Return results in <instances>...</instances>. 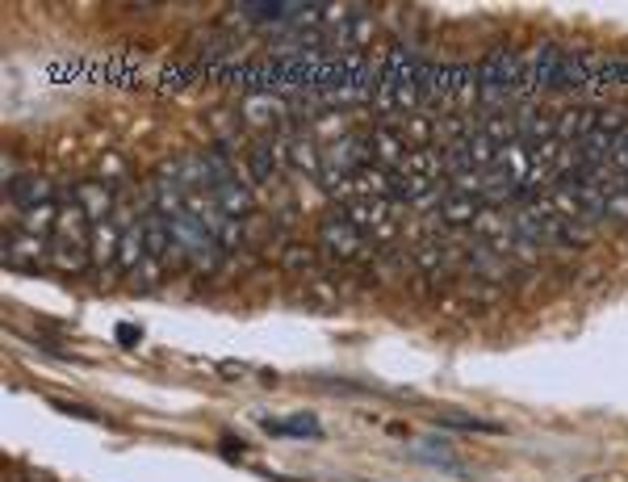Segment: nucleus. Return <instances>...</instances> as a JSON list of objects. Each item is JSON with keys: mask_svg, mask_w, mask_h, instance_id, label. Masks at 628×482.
I'll return each instance as SVG.
<instances>
[{"mask_svg": "<svg viewBox=\"0 0 628 482\" xmlns=\"http://www.w3.org/2000/svg\"><path fill=\"white\" fill-rule=\"evenodd\" d=\"M202 160H206L214 202L231 218L252 215V206H256V181H252L248 164H243L239 156H231L227 147H209V151H202Z\"/></svg>", "mask_w": 628, "mask_h": 482, "instance_id": "obj_1", "label": "nucleus"}, {"mask_svg": "<svg viewBox=\"0 0 628 482\" xmlns=\"http://www.w3.org/2000/svg\"><path fill=\"white\" fill-rule=\"evenodd\" d=\"M515 231L524 236L528 243H536V248H566L570 243V222L558 215V206L549 202V197H524L519 206H515Z\"/></svg>", "mask_w": 628, "mask_h": 482, "instance_id": "obj_2", "label": "nucleus"}, {"mask_svg": "<svg viewBox=\"0 0 628 482\" xmlns=\"http://www.w3.org/2000/svg\"><path fill=\"white\" fill-rule=\"evenodd\" d=\"M319 252L327 261H377V248L361 236V227L344 215V206L319 222Z\"/></svg>", "mask_w": 628, "mask_h": 482, "instance_id": "obj_3", "label": "nucleus"}, {"mask_svg": "<svg viewBox=\"0 0 628 482\" xmlns=\"http://www.w3.org/2000/svg\"><path fill=\"white\" fill-rule=\"evenodd\" d=\"M373 164V151H369V135H344L335 144L323 147V169H319V181H323L327 193L344 190L356 172Z\"/></svg>", "mask_w": 628, "mask_h": 482, "instance_id": "obj_4", "label": "nucleus"}, {"mask_svg": "<svg viewBox=\"0 0 628 482\" xmlns=\"http://www.w3.org/2000/svg\"><path fill=\"white\" fill-rule=\"evenodd\" d=\"M566 50L558 43H536L524 59H519V93L515 96H540L558 89V72Z\"/></svg>", "mask_w": 628, "mask_h": 482, "instance_id": "obj_5", "label": "nucleus"}, {"mask_svg": "<svg viewBox=\"0 0 628 482\" xmlns=\"http://www.w3.org/2000/svg\"><path fill=\"white\" fill-rule=\"evenodd\" d=\"M0 256H4V265L18 268V273H38V268H50V240L47 236H34V231L13 227V231L4 236Z\"/></svg>", "mask_w": 628, "mask_h": 482, "instance_id": "obj_6", "label": "nucleus"}, {"mask_svg": "<svg viewBox=\"0 0 628 482\" xmlns=\"http://www.w3.org/2000/svg\"><path fill=\"white\" fill-rule=\"evenodd\" d=\"M285 160H289V147L281 139H269V135H260L256 144H248V156H243V164H248L256 185H273Z\"/></svg>", "mask_w": 628, "mask_h": 482, "instance_id": "obj_7", "label": "nucleus"}, {"mask_svg": "<svg viewBox=\"0 0 628 482\" xmlns=\"http://www.w3.org/2000/svg\"><path fill=\"white\" fill-rule=\"evenodd\" d=\"M466 268L473 273V277H482V282H490V286H507L515 277V265L507 261V256H499L490 243L473 240L466 248Z\"/></svg>", "mask_w": 628, "mask_h": 482, "instance_id": "obj_8", "label": "nucleus"}, {"mask_svg": "<svg viewBox=\"0 0 628 482\" xmlns=\"http://www.w3.org/2000/svg\"><path fill=\"white\" fill-rule=\"evenodd\" d=\"M369 151H373V164H377V169H390V172L402 169L407 156H411V147H407V139L398 135V126H373Z\"/></svg>", "mask_w": 628, "mask_h": 482, "instance_id": "obj_9", "label": "nucleus"}, {"mask_svg": "<svg viewBox=\"0 0 628 482\" xmlns=\"http://www.w3.org/2000/svg\"><path fill=\"white\" fill-rule=\"evenodd\" d=\"M76 206L89 215V222H105V218H114V210H117V193H114V185L110 181H84V185H76Z\"/></svg>", "mask_w": 628, "mask_h": 482, "instance_id": "obj_10", "label": "nucleus"}, {"mask_svg": "<svg viewBox=\"0 0 628 482\" xmlns=\"http://www.w3.org/2000/svg\"><path fill=\"white\" fill-rule=\"evenodd\" d=\"M515 126H519V144L524 147H540L558 139V114H549L545 105H524L515 114Z\"/></svg>", "mask_w": 628, "mask_h": 482, "instance_id": "obj_11", "label": "nucleus"}, {"mask_svg": "<svg viewBox=\"0 0 628 482\" xmlns=\"http://www.w3.org/2000/svg\"><path fill=\"white\" fill-rule=\"evenodd\" d=\"M595 130H604V126H600V105H566L558 114L561 144H582V139H591Z\"/></svg>", "mask_w": 628, "mask_h": 482, "instance_id": "obj_12", "label": "nucleus"}, {"mask_svg": "<svg viewBox=\"0 0 628 482\" xmlns=\"http://www.w3.org/2000/svg\"><path fill=\"white\" fill-rule=\"evenodd\" d=\"M142 261H151V256H147V236H142V218H139V222H130V227L122 231L114 277H135V273L142 268Z\"/></svg>", "mask_w": 628, "mask_h": 482, "instance_id": "obj_13", "label": "nucleus"}, {"mask_svg": "<svg viewBox=\"0 0 628 482\" xmlns=\"http://www.w3.org/2000/svg\"><path fill=\"white\" fill-rule=\"evenodd\" d=\"M595 76H600V68H595L586 55L566 50L561 72H558V89H553V93H582V89H595Z\"/></svg>", "mask_w": 628, "mask_h": 482, "instance_id": "obj_14", "label": "nucleus"}, {"mask_svg": "<svg viewBox=\"0 0 628 482\" xmlns=\"http://www.w3.org/2000/svg\"><path fill=\"white\" fill-rule=\"evenodd\" d=\"M9 202H13L18 210H34V206H47V202H55V190H50L47 176L22 172L18 181H9Z\"/></svg>", "mask_w": 628, "mask_h": 482, "instance_id": "obj_15", "label": "nucleus"}, {"mask_svg": "<svg viewBox=\"0 0 628 482\" xmlns=\"http://www.w3.org/2000/svg\"><path fill=\"white\" fill-rule=\"evenodd\" d=\"M142 236H147V256L168 265V252H172L176 236H172V227H168V218H163L160 210H147V215H142Z\"/></svg>", "mask_w": 628, "mask_h": 482, "instance_id": "obj_16", "label": "nucleus"}, {"mask_svg": "<svg viewBox=\"0 0 628 482\" xmlns=\"http://www.w3.org/2000/svg\"><path fill=\"white\" fill-rule=\"evenodd\" d=\"M122 222L117 218H105V222H96L93 227V265L96 268H105V265H114L117 261V243H122Z\"/></svg>", "mask_w": 628, "mask_h": 482, "instance_id": "obj_17", "label": "nucleus"}, {"mask_svg": "<svg viewBox=\"0 0 628 482\" xmlns=\"http://www.w3.org/2000/svg\"><path fill=\"white\" fill-rule=\"evenodd\" d=\"M289 164L310 172V176H319V169H323V151L310 144V135H298V139L289 144Z\"/></svg>", "mask_w": 628, "mask_h": 482, "instance_id": "obj_18", "label": "nucleus"}, {"mask_svg": "<svg viewBox=\"0 0 628 482\" xmlns=\"http://www.w3.org/2000/svg\"><path fill=\"white\" fill-rule=\"evenodd\" d=\"M281 114H285V105H281L273 93H269V96H248V101H243V118L252 122V126H269V122L281 118Z\"/></svg>", "mask_w": 628, "mask_h": 482, "instance_id": "obj_19", "label": "nucleus"}, {"mask_svg": "<svg viewBox=\"0 0 628 482\" xmlns=\"http://www.w3.org/2000/svg\"><path fill=\"white\" fill-rule=\"evenodd\" d=\"M398 135L407 139V147L415 151V147H427L436 139V118H427V114H415V118H407L398 126Z\"/></svg>", "mask_w": 628, "mask_h": 482, "instance_id": "obj_20", "label": "nucleus"}, {"mask_svg": "<svg viewBox=\"0 0 628 482\" xmlns=\"http://www.w3.org/2000/svg\"><path fill=\"white\" fill-rule=\"evenodd\" d=\"M55 222H59V206L55 202H47V206H34V210H22V231H34V236H47V231H55Z\"/></svg>", "mask_w": 628, "mask_h": 482, "instance_id": "obj_21", "label": "nucleus"}, {"mask_svg": "<svg viewBox=\"0 0 628 482\" xmlns=\"http://www.w3.org/2000/svg\"><path fill=\"white\" fill-rule=\"evenodd\" d=\"M264 433L273 436H319L315 415H294V420H264Z\"/></svg>", "mask_w": 628, "mask_h": 482, "instance_id": "obj_22", "label": "nucleus"}, {"mask_svg": "<svg viewBox=\"0 0 628 482\" xmlns=\"http://www.w3.org/2000/svg\"><path fill=\"white\" fill-rule=\"evenodd\" d=\"M469 130H473V122H466L461 114H441V118H436V139H441V147L466 139Z\"/></svg>", "mask_w": 628, "mask_h": 482, "instance_id": "obj_23", "label": "nucleus"}, {"mask_svg": "<svg viewBox=\"0 0 628 482\" xmlns=\"http://www.w3.org/2000/svg\"><path fill=\"white\" fill-rule=\"evenodd\" d=\"M277 265L285 273H302V268L315 265V248H306V243H289L285 252H277Z\"/></svg>", "mask_w": 628, "mask_h": 482, "instance_id": "obj_24", "label": "nucleus"}, {"mask_svg": "<svg viewBox=\"0 0 628 482\" xmlns=\"http://www.w3.org/2000/svg\"><path fill=\"white\" fill-rule=\"evenodd\" d=\"M461 294H466L469 302L478 298L482 307H490V302H499V286H490V282H482V277H473V282H466V289H461Z\"/></svg>", "mask_w": 628, "mask_h": 482, "instance_id": "obj_25", "label": "nucleus"}, {"mask_svg": "<svg viewBox=\"0 0 628 482\" xmlns=\"http://www.w3.org/2000/svg\"><path fill=\"white\" fill-rule=\"evenodd\" d=\"M612 84H628V64H600L595 89H612Z\"/></svg>", "mask_w": 628, "mask_h": 482, "instance_id": "obj_26", "label": "nucleus"}, {"mask_svg": "<svg viewBox=\"0 0 628 482\" xmlns=\"http://www.w3.org/2000/svg\"><path fill=\"white\" fill-rule=\"evenodd\" d=\"M607 164L628 176V126L616 135V139H612V156H607Z\"/></svg>", "mask_w": 628, "mask_h": 482, "instance_id": "obj_27", "label": "nucleus"}, {"mask_svg": "<svg viewBox=\"0 0 628 482\" xmlns=\"http://www.w3.org/2000/svg\"><path fill=\"white\" fill-rule=\"evenodd\" d=\"M50 408L64 411V415H71V420H101L93 408H84V403H68V399H50Z\"/></svg>", "mask_w": 628, "mask_h": 482, "instance_id": "obj_28", "label": "nucleus"}, {"mask_svg": "<svg viewBox=\"0 0 628 482\" xmlns=\"http://www.w3.org/2000/svg\"><path fill=\"white\" fill-rule=\"evenodd\" d=\"M163 273H168V268H163L160 261H142V268L135 273V282H139V286H156V282H163Z\"/></svg>", "mask_w": 628, "mask_h": 482, "instance_id": "obj_29", "label": "nucleus"}, {"mask_svg": "<svg viewBox=\"0 0 628 482\" xmlns=\"http://www.w3.org/2000/svg\"><path fill=\"white\" fill-rule=\"evenodd\" d=\"M607 222H628V190L607 197Z\"/></svg>", "mask_w": 628, "mask_h": 482, "instance_id": "obj_30", "label": "nucleus"}, {"mask_svg": "<svg viewBox=\"0 0 628 482\" xmlns=\"http://www.w3.org/2000/svg\"><path fill=\"white\" fill-rule=\"evenodd\" d=\"M139 340H142V332L135 323H122V328H117V344H122V348H135Z\"/></svg>", "mask_w": 628, "mask_h": 482, "instance_id": "obj_31", "label": "nucleus"}]
</instances>
